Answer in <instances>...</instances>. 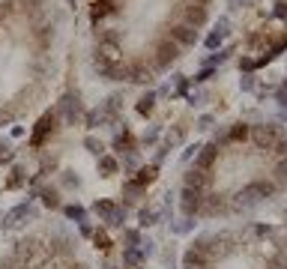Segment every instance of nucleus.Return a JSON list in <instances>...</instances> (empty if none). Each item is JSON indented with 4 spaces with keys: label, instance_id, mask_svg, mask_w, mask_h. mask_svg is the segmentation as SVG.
<instances>
[{
    "label": "nucleus",
    "instance_id": "20",
    "mask_svg": "<svg viewBox=\"0 0 287 269\" xmlns=\"http://www.w3.org/2000/svg\"><path fill=\"white\" fill-rule=\"evenodd\" d=\"M63 213H66L69 219H75L78 225H84V222H87V210H84V207H78V204H69V207H63Z\"/></svg>",
    "mask_w": 287,
    "mask_h": 269
},
{
    "label": "nucleus",
    "instance_id": "8",
    "mask_svg": "<svg viewBox=\"0 0 287 269\" xmlns=\"http://www.w3.org/2000/svg\"><path fill=\"white\" fill-rule=\"evenodd\" d=\"M183 18H186V24H189V27H204L210 15H207V6L186 3V6H183Z\"/></svg>",
    "mask_w": 287,
    "mask_h": 269
},
{
    "label": "nucleus",
    "instance_id": "21",
    "mask_svg": "<svg viewBox=\"0 0 287 269\" xmlns=\"http://www.w3.org/2000/svg\"><path fill=\"white\" fill-rule=\"evenodd\" d=\"M99 171H102V177L117 174V159H111V156H99Z\"/></svg>",
    "mask_w": 287,
    "mask_h": 269
},
{
    "label": "nucleus",
    "instance_id": "39",
    "mask_svg": "<svg viewBox=\"0 0 287 269\" xmlns=\"http://www.w3.org/2000/svg\"><path fill=\"white\" fill-rule=\"evenodd\" d=\"M210 126H213V117H210V114H204V117L198 120V129H210Z\"/></svg>",
    "mask_w": 287,
    "mask_h": 269
},
{
    "label": "nucleus",
    "instance_id": "3",
    "mask_svg": "<svg viewBox=\"0 0 287 269\" xmlns=\"http://www.w3.org/2000/svg\"><path fill=\"white\" fill-rule=\"evenodd\" d=\"M57 114L66 120V123H75V120H81V99H78V93H66L63 99H60V108H57Z\"/></svg>",
    "mask_w": 287,
    "mask_h": 269
},
{
    "label": "nucleus",
    "instance_id": "23",
    "mask_svg": "<svg viewBox=\"0 0 287 269\" xmlns=\"http://www.w3.org/2000/svg\"><path fill=\"white\" fill-rule=\"evenodd\" d=\"M228 138H231V141H246V138H249V129L240 123V126H234V129L228 132Z\"/></svg>",
    "mask_w": 287,
    "mask_h": 269
},
{
    "label": "nucleus",
    "instance_id": "16",
    "mask_svg": "<svg viewBox=\"0 0 287 269\" xmlns=\"http://www.w3.org/2000/svg\"><path fill=\"white\" fill-rule=\"evenodd\" d=\"M123 264H126V267H141V264H144V252H141V249H126V252H123Z\"/></svg>",
    "mask_w": 287,
    "mask_h": 269
},
{
    "label": "nucleus",
    "instance_id": "41",
    "mask_svg": "<svg viewBox=\"0 0 287 269\" xmlns=\"http://www.w3.org/2000/svg\"><path fill=\"white\" fill-rule=\"evenodd\" d=\"M210 78H213V66H207V69H204V72H201L195 81H210Z\"/></svg>",
    "mask_w": 287,
    "mask_h": 269
},
{
    "label": "nucleus",
    "instance_id": "15",
    "mask_svg": "<svg viewBox=\"0 0 287 269\" xmlns=\"http://www.w3.org/2000/svg\"><path fill=\"white\" fill-rule=\"evenodd\" d=\"M39 195H42V204H45V207H51V210H57V207H60V192H57L54 186H45Z\"/></svg>",
    "mask_w": 287,
    "mask_h": 269
},
{
    "label": "nucleus",
    "instance_id": "18",
    "mask_svg": "<svg viewBox=\"0 0 287 269\" xmlns=\"http://www.w3.org/2000/svg\"><path fill=\"white\" fill-rule=\"evenodd\" d=\"M156 108V93L150 90V93H144L141 99H138V114H150Z\"/></svg>",
    "mask_w": 287,
    "mask_h": 269
},
{
    "label": "nucleus",
    "instance_id": "29",
    "mask_svg": "<svg viewBox=\"0 0 287 269\" xmlns=\"http://www.w3.org/2000/svg\"><path fill=\"white\" fill-rule=\"evenodd\" d=\"M222 39H225V36H219V33H210V36H207V48H210V51H216V48L222 45Z\"/></svg>",
    "mask_w": 287,
    "mask_h": 269
},
{
    "label": "nucleus",
    "instance_id": "49",
    "mask_svg": "<svg viewBox=\"0 0 287 269\" xmlns=\"http://www.w3.org/2000/svg\"><path fill=\"white\" fill-rule=\"evenodd\" d=\"M78 269H84V267H78Z\"/></svg>",
    "mask_w": 287,
    "mask_h": 269
},
{
    "label": "nucleus",
    "instance_id": "11",
    "mask_svg": "<svg viewBox=\"0 0 287 269\" xmlns=\"http://www.w3.org/2000/svg\"><path fill=\"white\" fill-rule=\"evenodd\" d=\"M180 57V45L177 42H162L159 45V69H165L171 60H177Z\"/></svg>",
    "mask_w": 287,
    "mask_h": 269
},
{
    "label": "nucleus",
    "instance_id": "32",
    "mask_svg": "<svg viewBox=\"0 0 287 269\" xmlns=\"http://www.w3.org/2000/svg\"><path fill=\"white\" fill-rule=\"evenodd\" d=\"M174 84H177V90H180V93H186V90H189V81H186V75H174Z\"/></svg>",
    "mask_w": 287,
    "mask_h": 269
},
{
    "label": "nucleus",
    "instance_id": "42",
    "mask_svg": "<svg viewBox=\"0 0 287 269\" xmlns=\"http://www.w3.org/2000/svg\"><path fill=\"white\" fill-rule=\"evenodd\" d=\"M273 267H276V269H287V258H282V255H279V258H273Z\"/></svg>",
    "mask_w": 287,
    "mask_h": 269
},
{
    "label": "nucleus",
    "instance_id": "5",
    "mask_svg": "<svg viewBox=\"0 0 287 269\" xmlns=\"http://www.w3.org/2000/svg\"><path fill=\"white\" fill-rule=\"evenodd\" d=\"M252 138H255V144H258L261 150L276 147V141H279V126H255V129H252Z\"/></svg>",
    "mask_w": 287,
    "mask_h": 269
},
{
    "label": "nucleus",
    "instance_id": "27",
    "mask_svg": "<svg viewBox=\"0 0 287 269\" xmlns=\"http://www.w3.org/2000/svg\"><path fill=\"white\" fill-rule=\"evenodd\" d=\"M216 33H219V36H228V33H231V18H228V15H222V18H219Z\"/></svg>",
    "mask_w": 287,
    "mask_h": 269
},
{
    "label": "nucleus",
    "instance_id": "33",
    "mask_svg": "<svg viewBox=\"0 0 287 269\" xmlns=\"http://www.w3.org/2000/svg\"><path fill=\"white\" fill-rule=\"evenodd\" d=\"M174 231H177V234H189V231H192V222H189V219H183V222H177V225H174Z\"/></svg>",
    "mask_w": 287,
    "mask_h": 269
},
{
    "label": "nucleus",
    "instance_id": "38",
    "mask_svg": "<svg viewBox=\"0 0 287 269\" xmlns=\"http://www.w3.org/2000/svg\"><path fill=\"white\" fill-rule=\"evenodd\" d=\"M276 15H279V18H287V0H279V3H276Z\"/></svg>",
    "mask_w": 287,
    "mask_h": 269
},
{
    "label": "nucleus",
    "instance_id": "14",
    "mask_svg": "<svg viewBox=\"0 0 287 269\" xmlns=\"http://www.w3.org/2000/svg\"><path fill=\"white\" fill-rule=\"evenodd\" d=\"M186 186H189V189H198V192H201V189L207 186V174H204L201 168H192V171H186Z\"/></svg>",
    "mask_w": 287,
    "mask_h": 269
},
{
    "label": "nucleus",
    "instance_id": "45",
    "mask_svg": "<svg viewBox=\"0 0 287 269\" xmlns=\"http://www.w3.org/2000/svg\"><path fill=\"white\" fill-rule=\"evenodd\" d=\"M279 120H285V123H287V108H282V114H279Z\"/></svg>",
    "mask_w": 287,
    "mask_h": 269
},
{
    "label": "nucleus",
    "instance_id": "48",
    "mask_svg": "<svg viewBox=\"0 0 287 269\" xmlns=\"http://www.w3.org/2000/svg\"><path fill=\"white\" fill-rule=\"evenodd\" d=\"M66 3H69V6H75V0H66Z\"/></svg>",
    "mask_w": 287,
    "mask_h": 269
},
{
    "label": "nucleus",
    "instance_id": "25",
    "mask_svg": "<svg viewBox=\"0 0 287 269\" xmlns=\"http://www.w3.org/2000/svg\"><path fill=\"white\" fill-rule=\"evenodd\" d=\"M123 240L129 243L126 249H138V246H141V234H138V231H123Z\"/></svg>",
    "mask_w": 287,
    "mask_h": 269
},
{
    "label": "nucleus",
    "instance_id": "2",
    "mask_svg": "<svg viewBox=\"0 0 287 269\" xmlns=\"http://www.w3.org/2000/svg\"><path fill=\"white\" fill-rule=\"evenodd\" d=\"M276 192V186L273 183H252V186H246L243 192H240V207H255V204H261L264 198H270Z\"/></svg>",
    "mask_w": 287,
    "mask_h": 269
},
{
    "label": "nucleus",
    "instance_id": "43",
    "mask_svg": "<svg viewBox=\"0 0 287 269\" xmlns=\"http://www.w3.org/2000/svg\"><path fill=\"white\" fill-rule=\"evenodd\" d=\"M276 147H279V153H282V156H287V138H282V141H276Z\"/></svg>",
    "mask_w": 287,
    "mask_h": 269
},
{
    "label": "nucleus",
    "instance_id": "26",
    "mask_svg": "<svg viewBox=\"0 0 287 269\" xmlns=\"http://www.w3.org/2000/svg\"><path fill=\"white\" fill-rule=\"evenodd\" d=\"M93 243H96V249H102V252H108V249H111V240H108L102 231H96V234H93Z\"/></svg>",
    "mask_w": 287,
    "mask_h": 269
},
{
    "label": "nucleus",
    "instance_id": "19",
    "mask_svg": "<svg viewBox=\"0 0 287 269\" xmlns=\"http://www.w3.org/2000/svg\"><path fill=\"white\" fill-rule=\"evenodd\" d=\"M114 150H120V153H129V150H135V144H132V135L123 129V135H117L114 138Z\"/></svg>",
    "mask_w": 287,
    "mask_h": 269
},
{
    "label": "nucleus",
    "instance_id": "44",
    "mask_svg": "<svg viewBox=\"0 0 287 269\" xmlns=\"http://www.w3.org/2000/svg\"><path fill=\"white\" fill-rule=\"evenodd\" d=\"M81 234H84V237H93V228H90V225L84 222V225H81Z\"/></svg>",
    "mask_w": 287,
    "mask_h": 269
},
{
    "label": "nucleus",
    "instance_id": "46",
    "mask_svg": "<svg viewBox=\"0 0 287 269\" xmlns=\"http://www.w3.org/2000/svg\"><path fill=\"white\" fill-rule=\"evenodd\" d=\"M6 120H9V117H6V114L0 111V126H6Z\"/></svg>",
    "mask_w": 287,
    "mask_h": 269
},
{
    "label": "nucleus",
    "instance_id": "12",
    "mask_svg": "<svg viewBox=\"0 0 287 269\" xmlns=\"http://www.w3.org/2000/svg\"><path fill=\"white\" fill-rule=\"evenodd\" d=\"M111 12H114V0H93V6H90V18L93 21L111 15Z\"/></svg>",
    "mask_w": 287,
    "mask_h": 269
},
{
    "label": "nucleus",
    "instance_id": "36",
    "mask_svg": "<svg viewBox=\"0 0 287 269\" xmlns=\"http://www.w3.org/2000/svg\"><path fill=\"white\" fill-rule=\"evenodd\" d=\"M240 87H243V90H255V78L246 72V75H243V81H240Z\"/></svg>",
    "mask_w": 287,
    "mask_h": 269
},
{
    "label": "nucleus",
    "instance_id": "28",
    "mask_svg": "<svg viewBox=\"0 0 287 269\" xmlns=\"http://www.w3.org/2000/svg\"><path fill=\"white\" fill-rule=\"evenodd\" d=\"M123 168H126V171H135V168H138V153H135V150H129V153H126Z\"/></svg>",
    "mask_w": 287,
    "mask_h": 269
},
{
    "label": "nucleus",
    "instance_id": "47",
    "mask_svg": "<svg viewBox=\"0 0 287 269\" xmlns=\"http://www.w3.org/2000/svg\"><path fill=\"white\" fill-rule=\"evenodd\" d=\"M192 3H198V6H207V3H210V0H192Z\"/></svg>",
    "mask_w": 287,
    "mask_h": 269
},
{
    "label": "nucleus",
    "instance_id": "17",
    "mask_svg": "<svg viewBox=\"0 0 287 269\" xmlns=\"http://www.w3.org/2000/svg\"><path fill=\"white\" fill-rule=\"evenodd\" d=\"M156 174H159V168H156V165L141 168V171H138V177H135V183H138V186H150V183L156 180Z\"/></svg>",
    "mask_w": 287,
    "mask_h": 269
},
{
    "label": "nucleus",
    "instance_id": "50",
    "mask_svg": "<svg viewBox=\"0 0 287 269\" xmlns=\"http://www.w3.org/2000/svg\"><path fill=\"white\" fill-rule=\"evenodd\" d=\"M186 269H189V267H186Z\"/></svg>",
    "mask_w": 287,
    "mask_h": 269
},
{
    "label": "nucleus",
    "instance_id": "13",
    "mask_svg": "<svg viewBox=\"0 0 287 269\" xmlns=\"http://www.w3.org/2000/svg\"><path fill=\"white\" fill-rule=\"evenodd\" d=\"M183 264H186V267H189V269H204V267H207V264H210V258H204L201 252H195V249H189V252L183 255Z\"/></svg>",
    "mask_w": 287,
    "mask_h": 269
},
{
    "label": "nucleus",
    "instance_id": "6",
    "mask_svg": "<svg viewBox=\"0 0 287 269\" xmlns=\"http://www.w3.org/2000/svg\"><path fill=\"white\" fill-rule=\"evenodd\" d=\"M30 216H33V207H30V204H18V207H12V210L3 216V228L12 231V228H18L21 222H27Z\"/></svg>",
    "mask_w": 287,
    "mask_h": 269
},
{
    "label": "nucleus",
    "instance_id": "37",
    "mask_svg": "<svg viewBox=\"0 0 287 269\" xmlns=\"http://www.w3.org/2000/svg\"><path fill=\"white\" fill-rule=\"evenodd\" d=\"M276 99H279V105H282V108H287V84H285V87H279Z\"/></svg>",
    "mask_w": 287,
    "mask_h": 269
},
{
    "label": "nucleus",
    "instance_id": "22",
    "mask_svg": "<svg viewBox=\"0 0 287 269\" xmlns=\"http://www.w3.org/2000/svg\"><path fill=\"white\" fill-rule=\"evenodd\" d=\"M138 219H141V228H153V225H159V213H156V210H141Z\"/></svg>",
    "mask_w": 287,
    "mask_h": 269
},
{
    "label": "nucleus",
    "instance_id": "10",
    "mask_svg": "<svg viewBox=\"0 0 287 269\" xmlns=\"http://www.w3.org/2000/svg\"><path fill=\"white\" fill-rule=\"evenodd\" d=\"M216 156H219V144H207V147H201V150H198V156H195V165H198L201 171H207V168L216 162Z\"/></svg>",
    "mask_w": 287,
    "mask_h": 269
},
{
    "label": "nucleus",
    "instance_id": "30",
    "mask_svg": "<svg viewBox=\"0 0 287 269\" xmlns=\"http://www.w3.org/2000/svg\"><path fill=\"white\" fill-rule=\"evenodd\" d=\"M12 174H15V177L9 180V189H15V186H21V183H24V171H21V168H15Z\"/></svg>",
    "mask_w": 287,
    "mask_h": 269
},
{
    "label": "nucleus",
    "instance_id": "1",
    "mask_svg": "<svg viewBox=\"0 0 287 269\" xmlns=\"http://www.w3.org/2000/svg\"><path fill=\"white\" fill-rule=\"evenodd\" d=\"M93 213L99 216V222H105V225H111V228H123V222H126V210H120V207L111 204V201H96V204H93Z\"/></svg>",
    "mask_w": 287,
    "mask_h": 269
},
{
    "label": "nucleus",
    "instance_id": "31",
    "mask_svg": "<svg viewBox=\"0 0 287 269\" xmlns=\"http://www.w3.org/2000/svg\"><path fill=\"white\" fill-rule=\"evenodd\" d=\"M63 186H66V189H78V186H81V180H78V177H72V174H63Z\"/></svg>",
    "mask_w": 287,
    "mask_h": 269
},
{
    "label": "nucleus",
    "instance_id": "7",
    "mask_svg": "<svg viewBox=\"0 0 287 269\" xmlns=\"http://www.w3.org/2000/svg\"><path fill=\"white\" fill-rule=\"evenodd\" d=\"M180 210H183V216L186 219H192L198 210H201V192L198 189H183V198H180Z\"/></svg>",
    "mask_w": 287,
    "mask_h": 269
},
{
    "label": "nucleus",
    "instance_id": "35",
    "mask_svg": "<svg viewBox=\"0 0 287 269\" xmlns=\"http://www.w3.org/2000/svg\"><path fill=\"white\" fill-rule=\"evenodd\" d=\"M240 69H246V72H252V69H258V60H252V57H243V63H240Z\"/></svg>",
    "mask_w": 287,
    "mask_h": 269
},
{
    "label": "nucleus",
    "instance_id": "4",
    "mask_svg": "<svg viewBox=\"0 0 287 269\" xmlns=\"http://www.w3.org/2000/svg\"><path fill=\"white\" fill-rule=\"evenodd\" d=\"M54 123H57V114H45V117H42V120L36 123V132H33L30 144H33V147H42V144H45V138H48V135H51V132L57 129Z\"/></svg>",
    "mask_w": 287,
    "mask_h": 269
},
{
    "label": "nucleus",
    "instance_id": "24",
    "mask_svg": "<svg viewBox=\"0 0 287 269\" xmlns=\"http://www.w3.org/2000/svg\"><path fill=\"white\" fill-rule=\"evenodd\" d=\"M84 147H87L90 153H96V156H105V147H102V141H96V138H84Z\"/></svg>",
    "mask_w": 287,
    "mask_h": 269
},
{
    "label": "nucleus",
    "instance_id": "40",
    "mask_svg": "<svg viewBox=\"0 0 287 269\" xmlns=\"http://www.w3.org/2000/svg\"><path fill=\"white\" fill-rule=\"evenodd\" d=\"M198 150H201L198 144H195V147H186V153H183V162H189L192 156H198Z\"/></svg>",
    "mask_w": 287,
    "mask_h": 269
},
{
    "label": "nucleus",
    "instance_id": "34",
    "mask_svg": "<svg viewBox=\"0 0 287 269\" xmlns=\"http://www.w3.org/2000/svg\"><path fill=\"white\" fill-rule=\"evenodd\" d=\"M276 174H279V180H282V183H287V156L279 162V171H276Z\"/></svg>",
    "mask_w": 287,
    "mask_h": 269
},
{
    "label": "nucleus",
    "instance_id": "9",
    "mask_svg": "<svg viewBox=\"0 0 287 269\" xmlns=\"http://www.w3.org/2000/svg\"><path fill=\"white\" fill-rule=\"evenodd\" d=\"M171 39H174L180 48H189V45L198 42V30L189 27V24H177V27H171Z\"/></svg>",
    "mask_w": 287,
    "mask_h": 269
}]
</instances>
